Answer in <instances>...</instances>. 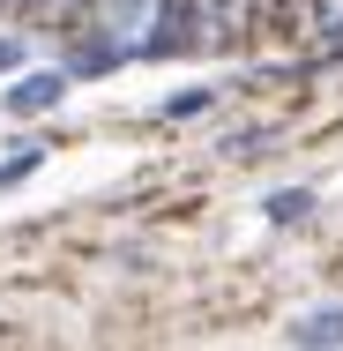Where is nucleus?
I'll return each mask as SVG.
<instances>
[{"label": "nucleus", "instance_id": "obj_1", "mask_svg": "<svg viewBox=\"0 0 343 351\" xmlns=\"http://www.w3.org/2000/svg\"><path fill=\"white\" fill-rule=\"evenodd\" d=\"M202 45V0H157L149 8V38H135L142 60H179Z\"/></svg>", "mask_w": 343, "mask_h": 351}, {"label": "nucleus", "instance_id": "obj_2", "mask_svg": "<svg viewBox=\"0 0 343 351\" xmlns=\"http://www.w3.org/2000/svg\"><path fill=\"white\" fill-rule=\"evenodd\" d=\"M60 68L68 75H112V68H127L135 60V38H112L105 23H75V30H60Z\"/></svg>", "mask_w": 343, "mask_h": 351}, {"label": "nucleus", "instance_id": "obj_3", "mask_svg": "<svg viewBox=\"0 0 343 351\" xmlns=\"http://www.w3.org/2000/svg\"><path fill=\"white\" fill-rule=\"evenodd\" d=\"M68 82H75V75L60 68V60H53V68H23L15 90H8V112H15V120H45V112H60Z\"/></svg>", "mask_w": 343, "mask_h": 351}, {"label": "nucleus", "instance_id": "obj_4", "mask_svg": "<svg viewBox=\"0 0 343 351\" xmlns=\"http://www.w3.org/2000/svg\"><path fill=\"white\" fill-rule=\"evenodd\" d=\"M262 23V0H209L202 8V45H246Z\"/></svg>", "mask_w": 343, "mask_h": 351}, {"label": "nucleus", "instance_id": "obj_5", "mask_svg": "<svg viewBox=\"0 0 343 351\" xmlns=\"http://www.w3.org/2000/svg\"><path fill=\"white\" fill-rule=\"evenodd\" d=\"M90 8L97 0H15V15L30 30H75V23H90Z\"/></svg>", "mask_w": 343, "mask_h": 351}, {"label": "nucleus", "instance_id": "obj_6", "mask_svg": "<svg viewBox=\"0 0 343 351\" xmlns=\"http://www.w3.org/2000/svg\"><path fill=\"white\" fill-rule=\"evenodd\" d=\"M298 351H321V344H343V306H314V314H298L291 329H283Z\"/></svg>", "mask_w": 343, "mask_h": 351}, {"label": "nucleus", "instance_id": "obj_7", "mask_svg": "<svg viewBox=\"0 0 343 351\" xmlns=\"http://www.w3.org/2000/svg\"><path fill=\"white\" fill-rule=\"evenodd\" d=\"M38 165H45V142H8V157H0V195H8V187H23Z\"/></svg>", "mask_w": 343, "mask_h": 351}, {"label": "nucleus", "instance_id": "obj_8", "mask_svg": "<svg viewBox=\"0 0 343 351\" xmlns=\"http://www.w3.org/2000/svg\"><path fill=\"white\" fill-rule=\"evenodd\" d=\"M262 210H269V224H306L314 217V187H276Z\"/></svg>", "mask_w": 343, "mask_h": 351}, {"label": "nucleus", "instance_id": "obj_9", "mask_svg": "<svg viewBox=\"0 0 343 351\" xmlns=\"http://www.w3.org/2000/svg\"><path fill=\"white\" fill-rule=\"evenodd\" d=\"M97 23H105L112 38H135V30H149V8H142V0H105Z\"/></svg>", "mask_w": 343, "mask_h": 351}, {"label": "nucleus", "instance_id": "obj_10", "mask_svg": "<svg viewBox=\"0 0 343 351\" xmlns=\"http://www.w3.org/2000/svg\"><path fill=\"white\" fill-rule=\"evenodd\" d=\"M269 142H276V128H224V142H216V149L246 165V157H269Z\"/></svg>", "mask_w": 343, "mask_h": 351}, {"label": "nucleus", "instance_id": "obj_11", "mask_svg": "<svg viewBox=\"0 0 343 351\" xmlns=\"http://www.w3.org/2000/svg\"><path fill=\"white\" fill-rule=\"evenodd\" d=\"M216 97H224V90H179V97H164V120H202Z\"/></svg>", "mask_w": 343, "mask_h": 351}, {"label": "nucleus", "instance_id": "obj_12", "mask_svg": "<svg viewBox=\"0 0 343 351\" xmlns=\"http://www.w3.org/2000/svg\"><path fill=\"white\" fill-rule=\"evenodd\" d=\"M336 23H343V0H306V38H321Z\"/></svg>", "mask_w": 343, "mask_h": 351}, {"label": "nucleus", "instance_id": "obj_13", "mask_svg": "<svg viewBox=\"0 0 343 351\" xmlns=\"http://www.w3.org/2000/svg\"><path fill=\"white\" fill-rule=\"evenodd\" d=\"M336 60H343V23H336V30H321V53H314L306 68H336Z\"/></svg>", "mask_w": 343, "mask_h": 351}, {"label": "nucleus", "instance_id": "obj_14", "mask_svg": "<svg viewBox=\"0 0 343 351\" xmlns=\"http://www.w3.org/2000/svg\"><path fill=\"white\" fill-rule=\"evenodd\" d=\"M23 68V38H0V75H15Z\"/></svg>", "mask_w": 343, "mask_h": 351}, {"label": "nucleus", "instance_id": "obj_15", "mask_svg": "<svg viewBox=\"0 0 343 351\" xmlns=\"http://www.w3.org/2000/svg\"><path fill=\"white\" fill-rule=\"evenodd\" d=\"M0 15H15V0H0Z\"/></svg>", "mask_w": 343, "mask_h": 351}]
</instances>
